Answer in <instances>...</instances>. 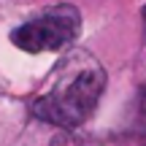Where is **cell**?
<instances>
[{
  "instance_id": "cell-1",
  "label": "cell",
  "mask_w": 146,
  "mask_h": 146,
  "mask_svg": "<svg viewBox=\"0 0 146 146\" xmlns=\"http://www.w3.org/2000/svg\"><path fill=\"white\" fill-rule=\"evenodd\" d=\"M106 89V70L89 52H68L54 70V87L38 95L30 111L65 130L84 125Z\"/></svg>"
},
{
  "instance_id": "cell-2",
  "label": "cell",
  "mask_w": 146,
  "mask_h": 146,
  "mask_svg": "<svg viewBox=\"0 0 146 146\" xmlns=\"http://www.w3.org/2000/svg\"><path fill=\"white\" fill-rule=\"evenodd\" d=\"M81 33V14L76 5L60 3L52 8H43L38 16L27 19L11 33V43L27 54L41 52H60L70 46Z\"/></svg>"
},
{
  "instance_id": "cell-3",
  "label": "cell",
  "mask_w": 146,
  "mask_h": 146,
  "mask_svg": "<svg viewBox=\"0 0 146 146\" xmlns=\"http://www.w3.org/2000/svg\"><path fill=\"white\" fill-rule=\"evenodd\" d=\"M52 146H81V143H78V138H73V135H70V130H68V133H60V135L54 138V143H52Z\"/></svg>"
},
{
  "instance_id": "cell-4",
  "label": "cell",
  "mask_w": 146,
  "mask_h": 146,
  "mask_svg": "<svg viewBox=\"0 0 146 146\" xmlns=\"http://www.w3.org/2000/svg\"><path fill=\"white\" fill-rule=\"evenodd\" d=\"M143 16H146V11H143Z\"/></svg>"
}]
</instances>
